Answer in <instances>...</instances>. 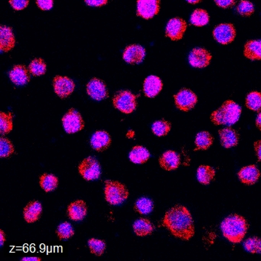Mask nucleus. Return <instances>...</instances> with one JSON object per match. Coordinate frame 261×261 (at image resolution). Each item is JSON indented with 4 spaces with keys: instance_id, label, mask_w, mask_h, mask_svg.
I'll return each mask as SVG.
<instances>
[{
    "instance_id": "obj_32",
    "label": "nucleus",
    "mask_w": 261,
    "mask_h": 261,
    "mask_svg": "<svg viewBox=\"0 0 261 261\" xmlns=\"http://www.w3.org/2000/svg\"><path fill=\"white\" fill-rule=\"evenodd\" d=\"M154 204L152 200L146 197L139 198L136 201L135 205H134V209L136 212L138 213L142 214V215H148L151 213L153 210Z\"/></svg>"
},
{
    "instance_id": "obj_2",
    "label": "nucleus",
    "mask_w": 261,
    "mask_h": 261,
    "mask_svg": "<svg viewBox=\"0 0 261 261\" xmlns=\"http://www.w3.org/2000/svg\"><path fill=\"white\" fill-rule=\"evenodd\" d=\"M221 230L224 237L230 242L238 244L242 241L248 229L247 221L238 215H231L221 223Z\"/></svg>"
},
{
    "instance_id": "obj_33",
    "label": "nucleus",
    "mask_w": 261,
    "mask_h": 261,
    "mask_svg": "<svg viewBox=\"0 0 261 261\" xmlns=\"http://www.w3.org/2000/svg\"><path fill=\"white\" fill-rule=\"evenodd\" d=\"M214 139L212 136L207 132H201L197 134L195 138V145L198 149H207L212 146L213 143Z\"/></svg>"
},
{
    "instance_id": "obj_40",
    "label": "nucleus",
    "mask_w": 261,
    "mask_h": 261,
    "mask_svg": "<svg viewBox=\"0 0 261 261\" xmlns=\"http://www.w3.org/2000/svg\"><path fill=\"white\" fill-rule=\"evenodd\" d=\"M244 247L250 253H261V239L256 237L248 238L244 241Z\"/></svg>"
},
{
    "instance_id": "obj_38",
    "label": "nucleus",
    "mask_w": 261,
    "mask_h": 261,
    "mask_svg": "<svg viewBox=\"0 0 261 261\" xmlns=\"http://www.w3.org/2000/svg\"><path fill=\"white\" fill-rule=\"evenodd\" d=\"M14 146L9 139L1 137L0 138V156L7 158L14 153Z\"/></svg>"
},
{
    "instance_id": "obj_41",
    "label": "nucleus",
    "mask_w": 261,
    "mask_h": 261,
    "mask_svg": "<svg viewBox=\"0 0 261 261\" xmlns=\"http://www.w3.org/2000/svg\"><path fill=\"white\" fill-rule=\"evenodd\" d=\"M237 11L242 16H249L254 13V6L248 0H241L237 7Z\"/></svg>"
},
{
    "instance_id": "obj_47",
    "label": "nucleus",
    "mask_w": 261,
    "mask_h": 261,
    "mask_svg": "<svg viewBox=\"0 0 261 261\" xmlns=\"http://www.w3.org/2000/svg\"><path fill=\"white\" fill-rule=\"evenodd\" d=\"M6 241V235L4 233V230H0V246L2 247L4 246V243Z\"/></svg>"
},
{
    "instance_id": "obj_36",
    "label": "nucleus",
    "mask_w": 261,
    "mask_h": 261,
    "mask_svg": "<svg viewBox=\"0 0 261 261\" xmlns=\"http://www.w3.org/2000/svg\"><path fill=\"white\" fill-rule=\"evenodd\" d=\"M171 129V123L166 120H158L152 124V130L157 137L167 135Z\"/></svg>"
},
{
    "instance_id": "obj_20",
    "label": "nucleus",
    "mask_w": 261,
    "mask_h": 261,
    "mask_svg": "<svg viewBox=\"0 0 261 261\" xmlns=\"http://www.w3.org/2000/svg\"><path fill=\"white\" fill-rule=\"evenodd\" d=\"M159 162L160 166L165 170H175L179 166L180 156L175 151H166L161 155Z\"/></svg>"
},
{
    "instance_id": "obj_13",
    "label": "nucleus",
    "mask_w": 261,
    "mask_h": 261,
    "mask_svg": "<svg viewBox=\"0 0 261 261\" xmlns=\"http://www.w3.org/2000/svg\"><path fill=\"white\" fill-rule=\"evenodd\" d=\"M211 60H212V56L204 48H195L189 55V63L194 68H205L210 64Z\"/></svg>"
},
{
    "instance_id": "obj_44",
    "label": "nucleus",
    "mask_w": 261,
    "mask_h": 261,
    "mask_svg": "<svg viewBox=\"0 0 261 261\" xmlns=\"http://www.w3.org/2000/svg\"><path fill=\"white\" fill-rule=\"evenodd\" d=\"M215 4L221 8L227 9L233 7L236 1L235 0H215Z\"/></svg>"
},
{
    "instance_id": "obj_5",
    "label": "nucleus",
    "mask_w": 261,
    "mask_h": 261,
    "mask_svg": "<svg viewBox=\"0 0 261 261\" xmlns=\"http://www.w3.org/2000/svg\"><path fill=\"white\" fill-rule=\"evenodd\" d=\"M113 103L115 108L123 114H131L137 108V97L130 91H119L114 96Z\"/></svg>"
},
{
    "instance_id": "obj_18",
    "label": "nucleus",
    "mask_w": 261,
    "mask_h": 261,
    "mask_svg": "<svg viewBox=\"0 0 261 261\" xmlns=\"http://www.w3.org/2000/svg\"><path fill=\"white\" fill-rule=\"evenodd\" d=\"M0 31V50L2 53L10 51L14 48L16 43L13 30L10 27L2 25Z\"/></svg>"
},
{
    "instance_id": "obj_19",
    "label": "nucleus",
    "mask_w": 261,
    "mask_h": 261,
    "mask_svg": "<svg viewBox=\"0 0 261 261\" xmlns=\"http://www.w3.org/2000/svg\"><path fill=\"white\" fill-rule=\"evenodd\" d=\"M163 89V82L160 77L150 75L146 77L143 84V91L148 97H155Z\"/></svg>"
},
{
    "instance_id": "obj_43",
    "label": "nucleus",
    "mask_w": 261,
    "mask_h": 261,
    "mask_svg": "<svg viewBox=\"0 0 261 261\" xmlns=\"http://www.w3.org/2000/svg\"><path fill=\"white\" fill-rule=\"evenodd\" d=\"M36 4L42 10H49L53 7V0H36Z\"/></svg>"
},
{
    "instance_id": "obj_9",
    "label": "nucleus",
    "mask_w": 261,
    "mask_h": 261,
    "mask_svg": "<svg viewBox=\"0 0 261 261\" xmlns=\"http://www.w3.org/2000/svg\"><path fill=\"white\" fill-rule=\"evenodd\" d=\"M215 40L222 45H227L234 40L236 30L232 24H221L215 27L213 31Z\"/></svg>"
},
{
    "instance_id": "obj_27",
    "label": "nucleus",
    "mask_w": 261,
    "mask_h": 261,
    "mask_svg": "<svg viewBox=\"0 0 261 261\" xmlns=\"http://www.w3.org/2000/svg\"><path fill=\"white\" fill-rule=\"evenodd\" d=\"M129 158L135 164H143L150 158V153L143 146H136L129 152Z\"/></svg>"
},
{
    "instance_id": "obj_21",
    "label": "nucleus",
    "mask_w": 261,
    "mask_h": 261,
    "mask_svg": "<svg viewBox=\"0 0 261 261\" xmlns=\"http://www.w3.org/2000/svg\"><path fill=\"white\" fill-rule=\"evenodd\" d=\"M260 176L259 169L254 165L246 166L238 172V177L241 182L246 185H253L256 183Z\"/></svg>"
},
{
    "instance_id": "obj_7",
    "label": "nucleus",
    "mask_w": 261,
    "mask_h": 261,
    "mask_svg": "<svg viewBox=\"0 0 261 261\" xmlns=\"http://www.w3.org/2000/svg\"><path fill=\"white\" fill-rule=\"evenodd\" d=\"M64 129L68 134H75L85 127L83 118L79 111L70 109L62 118Z\"/></svg>"
},
{
    "instance_id": "obj_31",
    "label": "nucleus",
    "mask_w": 261,
    "mask_h": 261,
    "mask_svg": "<svg viewBox=\"0 0 261 261\" xmlns=\"http://www.w3.org/2000/svg\"><path fill=\"white\" fill-rule=\"evenodd\" d=\"M191 23L195 27H204L209 22V16L202 9H197L191 16Z\"/></svg>"
},
{
    "instance_id": "obj_42",
    "label": "nucleus",
    "mask_w": 261,
    "mask_h": 261,
    "mask_svg": "<svg viewBox=\"0 0 261 261\" xmlns=\"http://www.w3.org/2000/svg\"><path fill=\"white\" fill-rule=\"evenodd\" d=\"M10 4L14 10H22L28 7L30 0H10Z\"/></svg>"
},
{
    "instance_id": "obj_4",
    "label": "nucleus",
    "mask_w": 261,
    "mask_h": 261,
    "mask_svg": "<svg viewBox=\"0 0 261 261\" xmlns=\"http://www.w3.org/2000/svg\"><path fill=\"white\" fill-rule=\"evenodd\" d=\"M105 198L112 205L123 204L129 196V191L120 181L107 180L105 181Z\"/></svg>"
},
{
    "instance_id": "obj_8",
    "label": "nucleus",
    "mask_w": 261,
    "mask_h": 261,
    "mask_svg": "<svg viewBox=\"0 0 261 261\" xmlns=\"http://www.w3.org/2000/svg\"><path fill=\"white\" fill-rule=\"evenodd\" d=\"M160 9V0H138L137 15L143 19H149L158 14Z\"/></svg>"
},
{
    "instance_id": "obj_46",
    "label": "nucleus",
    "mask_w": 261,
    "mask_h": 261,
    "mask_svg": "<svg viewBox=\"0 0 261 261\" xmlns=\"http://www.w3.org/2000/svg\"><path fill=\"white\" fill-rule=\"evenodd\" d=\"M254 149L255 151H256L258 160L261 161V140H258L256 143H254Z\"/></svg>"
},
{
    "instance_id": "obj_23",
    "label": "nucleus",
    "mask_w": 261,
    "mask_h": 261,
    "mask_svg": "<svg viewBox=\"0 0 261 261\" xmlns=\"http://www.w3.org/2000/svg\"><path fill=\"white\" fill-rule=\"evenodd\" d=\"M42 206L38 201H30L23 211L24 218L28 223H34L40 218Z\"/></svg>"
},
{
    "instance_id": "obj_34",
    "label": "nucleus",
    "mask_w": 261,
    "mask_h": 261,
    "mask_svg": "<svg viewBox=\"0 0 261 261\" xmlns=\"http://www.w3.org/2000/svg\"><path fill=\"white\" fill-rule=\"evenodd\" d=\"M246 106L254 111L261 110V93L257 91L250 92L246 98Z\"/></svg>"
},
{
    "instance_id": "obj_22",
    "label": "nucleus",
    "mask_w": 261,
    "mask_h": 261,
    "mask_svg": "<svg viewBox=\"0 0 261 261\" xmlns=\"http://www.w3.org/2000/svg\"><path fill=\"white\" fill-rule=\"evenodd\" d=\"M12 82L18 86L25 85L30 81V73L23 65H16L10 72Z\"/></svg>"
},
{
    "instance_id": "obj_35",
    "label": "nucleus",
    "mask_w": 261,
    "mask_h": 261,
    "mask_svg": "<svg viewBox=\"0 0 261 261\" xmlns=\"http://www.w3.org/2000/svg\"><path fill=\"white\" fill-rule=\"evenodd\" d=\"M90 251L96 256H102L106 250V243L102 240L92 238L88 241Z\"/></svg>"
},
{
    "instance_id": "obj_37",
    "label": "nucleus",
    "mask_w": 261,
    "mask_h": 261,
    "mask_svg": "<svg viewBox=\"0 0 261 261\" xmlns=\"http://www.w3.org/2000/svg\"><path fill=\"white\" fill-rule=\"evenodd\" d=\"M58 238L60 240H68L74 236V230L70 223L64 222L59 224L57 228Z\"/></svg>"
},
{
    "instance_id": "obj_12",
    "label": "nucleus",
    "mask_w": 261,
    "mask_h": 261,
    "mask_svg": "<svg viewBox=\"0 0 261 261\" xmlns=\"http://www.w3.org/2000/svg\"><path fill=\"white\" fill-rule=\"evenodd\" d=\"M55 91L62 98H66L72 94L74 90V82L71 79L62 76H56L53 81Z\"/></svg>"
},
{
    "instance_id": "obj_3",
    "label": "nucleus",
    "mask_w": 261,
    "mask_h": 261,
    "mask_svg": "<svg viewBox=\"0 0 261 261\" xmlns=\"http://www.w3.org/2000/svg\"><path fill=\"white\" fill-rule=\"evenodd\" d=\"M241 114V107L232 100H227L219 109L212 113L211 119L215 125L230 126L238 121Z\"/></svg>"
},
{
    "instance_id": "obj_45",
    "label": "nucleus",
    "mask_w": 261,
    "mask_h": 261,
    "mask_svg": "<svg viewBox=\"0 0 261 261\" xmlns=\"http://www.w3.org/2000/svg\"><path fill=\"white\" fill-rule=\"evenodd\" d=\"M85 1L90 7H102L108 4V0H85Z\"/></svg>"
},
{
    "instance_id": "obj_39",
    "label": "nucleus",
    "mask_w": 261,
    "mask_h": 261,
    "mask_svg": "<svg viewBox=\"0 0 261 261\" xmlns=\"http://www.w3.org/2000/svg\"><path fill=\"white\" fill-rule=\"evenodd\" d=\"M29 69L34 76L43 75L46 71V65L42 59H36L31 62Z\"/></svg>"
},
{
    "instance_id": "obj_30",
    "label": "nucleus",
    "mask_w": 261,
    "mask_h": 261,
    "mask_svg": "<svg viewBox=\"0 0 261 261\" xmlns=\"http://www.w3.org/2000/svg\"><path fill=\"white\" fill-rule=\"evenodd\" d=\"M13 115L12 113H0V133L7 135L13 129Z\"/></svg>"
},
{
    "instance_id": "obj_11",
    "label": "nucleus",
    "mask_w": 261,
    "mask_h": 261,
    "mask_svg": "<svg viewBox=\"0 0 261 261\" xmlns=\"http://www.w3.org/2000/svg\"><path fill=\"white\" fill-rule=\"evenodd\" d=\"M187 29L186 21L181 18H174L170 19L166 25V35L172 41H178L182 38Z\"/></svg>"
},
{
    "instance_id": "obj_29",
    "label": "nucleus",
    "mask_w": 261,
    "mask_h": 261,
    "mask_svg": "<svg viewBox=\"0 0 261 261\" xmlns=\"http://www.w3.org/2000/svg\"><path fill=\"white\" fill-rule=\"evenodd\" d=\"M215 172L213 168L208 166H201L197 171V178L201 184L208 185L215 178Z\"/></svg>"
},
{
    "instance_id": "obj_49",
    "label": "nucleus",
    "mask_w": 261,
    "mask_h": 261,
    "mask_svg": "<svg viewBox=\"0 0 261 261\" xmlns=\"http://www.w3.org/2000/svg\"><path fill=\"white\" fill-rule=\"evenodd\" d=\"M22 260L23 261H40L41 258L39 257H24L22 258Z\"/></svg>"
},
{
    "instance_id": "obj_48",
    "label": "nucleus",
    "mask_w": 261,
    "mask_h": 261,
    "mask_svg": "<svg viewBox=\"0 0 261 261\" xmlns=\"http://www.w3.org/2000/svg\"><path fill=\"white\" fill-rule=\"evenodd\" d=\"M256 126H257L258 129L261 131V113H259V114H258L257 117H256Z\"/></svg>"
},
{
    "instance_id": "obj_17",
    "label": "nucleus",
    "mask_w": 261,
    "mask_h": 261,
    "mask_svg": "<svg viewBox=\"0 0 261 261\" xmlns=\"http://www.w3.org/2000/svg\"><path fill=\"white\" fill-rule=\"evenodd\" d=\"M111 136L106 131H97L91 139V145L93 149L97 152H103L111 146Z\"/></svg>"
},
{
    "instance_id": "obj_10",
    "label": "nucleus",
    "mask_w": 261,
    "mask_h": 261,
    "mask_svg": "<svg viewBox=\"0 0 261 261\" xmlns=\"http://www.w3.org/2000/svg\"><path fill=\"white\" fill-rule=\"evenodd\" d=\"M175 105L178 109L183 111H189L196 105L197 96L189 89H182L174 96Z\"/></svg>"
},
{
    "instance_id": "obj_28",
    "label": "nucleus",
    "mask_w": 261,
    "mask_h": 261,
    "mask_svg": "<svg viewBox=\"0 0 261 261\" xmlns=\"http://www.w3.org/2000/svg\"><path fill=\"white\" fill-rule=\"evenodd\" d=\"M41 188L46 192L56 190L59 186V178L53 174L45 173L39 178Z\"/></svg>"
},
{
    "instance_id": "obj_26",
    "label": "nucleus",
    "mask_w": 261,
    "mask_h": 261,
    "mask_svg": "<svg viewBox=\"0 0 261 261\" xmlns=\"http://www.w3.org/2000/svg\"><path fill=\"white\" fill-rule=\"evenodd\" d=\"M134 232L137 236L145 237L151 234L154 230V226L149 220L140 218L134 223Z\"/></svg>"
},
{
    "instance_id": "obj_15",
    "label": "nucleus",
    "mask_w": 261,
    "mask_h": 261,
    "mask_svg": "<svg viewBox=\"0 0 261 261\" xmlns=\"http://www.w3.org/2000/svg\"><path fill=\"white\" fill-rule=\"evenodd\" d=\"M146 51L141 45H132L126 47L123 53V59L127 63L140 64L144 60Z\"/></svg>"
},
{
    "instance_id": "obj_25",
    "label": "nucleus",
    "mask_w": 261,
    "mask_h": 261,
    "mask_svg": "<svg viewBox=\"0 0 261 261\" xmlns=\"http://www.w3.org/2000/svg\"><path fill=\"white\" fill-rule=\"evenodd\" d=\"M244 56L250 60H261V40H251L244 45Z\"/></svg>"
},
{
    "instance_id": "obj_14",
    "label": "nucleus",
    "mask_w": 261,
    "mask_h": 261,
    "mask_svg": "<svg viewBox=\"0 0 261 261\" xmlns=\"http://www.w3.org/2000/svg\"><path fill=\"white\" fill-rule=\"evenodd\" d=\"M88 95L96 100H102L108 97V91L105 82L100 79H93L87 85Z\"/></svg>"
},
{
    "instance_id": "obj_50",
    "label": "nucleus",
    "mask_w": 261,
    "mask_h": 261,
    "mask_svg": "<svg viewBox=\"0 0 261 261\" xmlns=\"http://www.w3.org/2000/svg\"><path fill=\"white\" fill-rule=\"evenodd\" d=\"M186 1L191 4H197L201 2V0H186Z\"/></svg>"
},
{
    "instance_id": "obj_24",
    "label": "nucleus",
    "mask_w": 261,
    "mask_h": 261,
    "mask_svg": "<svg viewBox=\"0 0 261 261\" xmlns=\"http://www.w3.org/2000/svg\"><path fill=\"white\" fill-rule=\"evenodd\" d=\"M220 140L221 145L225 148L233 147L237 146L239 140L237 131L230 127H226L219 130Z\"/></svg>"
},
{
    "instance_id": "obj_1",
    "label": "nucleus",
    "mask_w": 261,
    "mask_h": 261,
    "mask_svg": "<svg viewBox=\"0 0 261 261\" xmlns=\"http://www.w3.org/2000/svg\"><path fill=\"white\" fill-rule=\"evenodd\" d=\"M163 224L175 238L189 241L195 234L192 215L184 206L176 205L168 211Z\"/></svg>"
},
{
    "instance_id": "obj_16",
    "label": "nucleus",
    "mask_w": 261,
    "mask_h": 261,
    "mask_svg": "<svg viewBox=\"0 0 261 261\" xmlns=\"http://www.w3.org/2000/svg\"><path fill=\"white\" fill-rule=\"evenodd\" d=\"M88 213V207L83 200H77L71 203L68 207L67 215L70 219L74 221H82Z\"/></svg>"
},
{
    "instance_id": "obj_6",
    "label": "nucleus",
    "mask_w": 261,
    "mask_h": 261,
    "mask_svg": "<svg viewBox=\"0 0 261 261\" xmlns=\"http://www.w3.org/2000/svg\"><path fill=\"white\" fill-rule=\"evenodd\" d=\"M79 173L87 181L97 179L101 175L100 163L92 156L85 159L79 165Z\"/></svg>"
}]
</instances>
